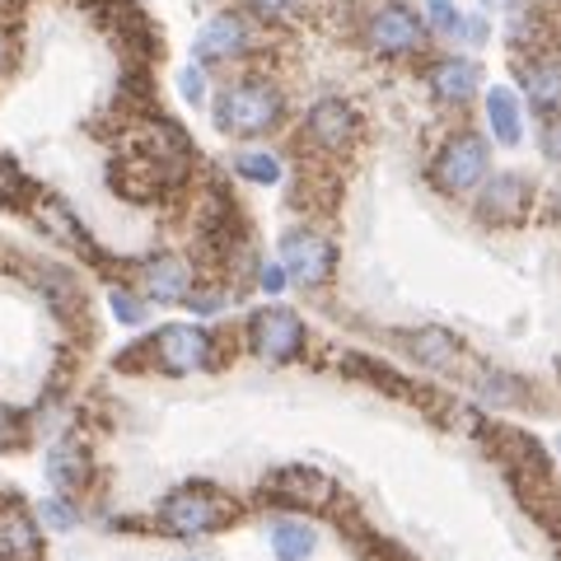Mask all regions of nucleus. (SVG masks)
I'll use <instances>...</instances> for the list:
<instances>
[{"mask_svg":"<svg viewBox=\"0 0 561 561\" xmlns=\"http://www.w3.org/2000/svg\"><path fill=\"white\" fill-rule=\"evenodd\" d=\"M538 150H542V160H548V164H561V117L542 122V131H538Z\"/></svg>","mask_w":561,"mask_h":561,"instance_id":"obj_27","label":"nucleus"},{"mask_svg":"<svg viewBox=\"0 0 561 561\" xmlns=\"http://www.w3.org/2000/svg\"><path fill=\"white\" fill-rule=\"evenodd\" d=\"M491 179V146L478 131H454L431 154V183L445 197H478Z\"/></svg>","mask_w":561,"mask_h":561,"instance_id":"obj_3","label":"nucleus"},{"mask_svg":"<svg viewBox=\"0 0 561 561\" xmlns=\"http://www.w3.org/2000/svg\"><path fill=\"white\" fill-rule=\"evenodd\" d=\"M486 10H505V14H515L519 10V0H482Z\"/></svg>","mask_w":561,"mask_h":561,"instance_id":"obj_33","label":"nucleus"},{"mask_svg":"<svg viewBox=\"0 0 561 561\" xmlns=\"http://www.w3.org/2000/svg\"><path fill=\"white\" fill-rule=\"evenodd\" d=\"M463 20L468 14L454 0H426V28L440 33V38H463Z\"/></svg>","mask_w":561,"mask_h":561,"instance_id":"obj_23","label":"nucleus"},{"mask_svg":"<svg viewBox=\"0 0 561 561\" xmlns=\"http://www.w3.org/2000/svg\"><path fill=\"white\" fill-rule=\"evenodd\" d=\"M183 99H187V103H202V99H206V76H202V66H187V70H183Z\"/></svg>","mask_w":561,"mask_h":561,"instance_id":"obj_31","label":"nucleus"},{"mask_svg":"<svg viewBox=\"0 0 561 561\" xmlns=\"http://www.w3.org/2000/svg\"><path fill=\"white\" fill-rule=\"evenodd\" d=\"M225 305H230V295L216 290V286H197V290L187 295V309H192V313H202V319H206V313H220Z\"/></svg>","mask_w":561,"mask_h":561,"instance_id":"obj_25","label":"nucleus"},{"mask_svg":"<svg viewBox=\"0 0 561 561\" xmlns=\"http://www.w3.org/2000/svg\"><path fill=\"white\" fill-rule=\"evenodd\" d=\"M286 117V99L267 76H239L216 94V127L225 136H267Z\"/></svg>","mask_w":561,"mask_h":561,"instance_id":"obj_2","label":"nucleus"},{"mask_svg":"<svg viewBox=\"0 0 561 561\" xmlns=\"http://www.w3.org/2000/svg\"><path fill=\"white\" fill-rule=\"evenodd\" d=\"M360 131V117L351 103L342 99H319L313 108L305 113V136H309V146H319L323 154H342L351 140H356Z\"/></svg>","mask_w":561,"mask_h":561,"instance_id":"obj_13","label":"nucleus"},{"mask_svg":"<svg viewBox=\"0 0 561 561\" xmlns=\"http://www.w3.org/2000/svg\"><path fill=\"white\" fill-rule=\"evenodd\" d=\"M360 38L375 57H412V51L426 47L431 28L412 5H402V0H379V5L365 14Z\"/></svg>","mask_w":561,"mask_h":561,"instance_id":"obj_7","label":"nucleus"},{"mask_svg":"<svg viewBox=\"0 0 561 561\" xmlns=\"http://www.w3.org/2000/svg\"><path fill=\"white\" fill-rule=\"evenodd\" d=\"M20 197H24V173L14 169L5 154H0V206H5V202H20Z\"/></svg>","mask_w":561,"mask_h":561,"instance_id":"obj_26","label":"nucleus"},{"mask_svg":"<svg viewBox=\"0 0 561 561\" xmlns=\"http://www.w3.org/2000/svg\"><path fill=\"white\" fill-rule=\"evenodd\" d=\"M234 173L243 183H257V187H276L280 183V160L272 150H257V146H249V150H239L234 154Z\"/></svg>","mask_w":561,"mask_h":561,"instance_id":"obj_21","label":"nucleus"},{"mask_svg":"<svg viewBox=\"0 0 561 561\" xmlns=\"http://www.w3.org/2000/svg\"><path fill=\"white\" fill-rule=\"evenodd\" d=\"M5 61H10V43H5V33H0V70H5Z\"/></svg>","mask_w":561,"mask_h":561,"instance_id":"obj_34","label":"nucleus"},{"mask_svg":"<svg viewBox=\"0 0 561 561\" xmlns=\"http://www.w3.org/2000/svg\"><path fill=\"white\" fill-rule=\"evenodd\" d=\"M243 337H249V351L257 360L267 365H290L305 356V319L286 305H262L257 313H249V328H243Z\"/></svg>","mask_w":561,"mask_h":561,"instance_id":"obj_6","label":"nucleus"},{"mask_svg":"<svg viewBox=\"0 0 561 561\" xmlns=\"http://www.w3.org/2000/svg\"><path fill=\"white\" fill-rule=\"evenodd\" d=\"M267 496L276 505H286V511H328V505L337 501V482H332L323 468L290 463L267 478Z\"/></svg>","mask_w":561,"mask_h":561,"instance_id":"obj_9","label":"nucleus"},{"mask_svg":"<svg viewBox=\"0 0 561 561\" xmlns=\"http://www.w3.org/2000/svg\"><path fill=\"white\" fill-rule=\"evenodd\" d=\"M33 515H38L43 529H51V534H70V529L80 524V505L70 501V496H57V491H51L47 501H38V511H33Z\"/></svg>","mask_w":561,"mask_h":561,"instance_id":"obj_22","label":"nucleus"},{"mask_svg":"<svg viewBox=\"0 0 561 561\" xmlns=\"http://www.w3.org/2000/svg\"><path fill=\"white\" fill-rule=\"evenodd\" d=\"M534 202V187L524 173H491V179L482 183L478 192V202H472V210H478V220L482 225H496V230H505V225H519L524 220V210H529Z\"/></svg>","mask_w":561,"mask_h":561,"instance_id":"obj_10","label":"nucleus"},{"mask_svg":"<svg viewBox=\"0 0 561 561\" xmlns=\"http://www.w3.org/2000/svg\"><path fill=\"white\" fill-rule=\"evenodd\" d=\"M286 267H280V262H262V267H257V286L262 290H267V295H280V290H286Z\"/></svg>","mask_w":561,"mask_h":561,"instance_id":"obj_30","label":"nucleus"},{"mask_svg":"<svg viewBox=\"0 0 561 561\" xmlns=\"http://www.w3.org/2000/svg\"><path fill=\"white\" fill-rule=\"evenodd\" d=\"M472 393H478L486 408H515V402L524 398V383L515 375H505V370H478L472 375Z\"/></svg>","mask_w":561,"mask_h":561,"instance_id":"obj_20","label":"nucleus"},{"mask_svg":"<svg viewBox=\"0 0 561 561\" xmlns=\"http://www.w3.org/2000/svg\"><path fill=\"white\" fill-rule=\"evenodd\" d=\"M557 454H561V435H557Z\"/></svg>","mask_w":561,"mask_h":561,"instance_id":"obj_36","label":"nucleus"},{"mask_svg":"<svg viewBox=\"0 0 561 561\" xmlns=\"http://www.w3.org/2000/svg\"><path fill=\"white\" fill-rule=\"evenodd\" d=\"M38 515H28L24 505L5 501L0 505V561H38L43 538H38Z\"/></svg>","mask_w":561,"mask_h":561,"instance_id":"obj_16","label":"nucleus"},{"mask_svg":"<svg viewBox=\"0 0 561 561\" xmlns=\"http://www.w3.org/2000/svg\"><path fill=\"white\" fill-rule=\"evenodd\" d=\"M463 38H468V43H478V47L491 38V24H486V14H468V20H463Z\"/></svg>","mask_w":561,"mask_h":561,"instance_id":"obj_32","label":"nucleus"},{"mask_svg":"<svg viewBox=\"0 0 561 561\" xmlns=\"http://www.w3.org/2000/svg\"><path fill=\"white\" fill-rule=\"evenodd\" d=\"M253 47H257V33L249 24V14L220 10L197 28V38H192V57H197L202 66H225V61L249 57Z\"/></svg>","mask_w":561,"mask_h":561,"instance_id":"obj_8","label":"nucleus"},{"mask_svg":"<svg viewBox=\"0 0 561 561\" xmlns=\"http://www.w3.org/2000/svg\"><path fill=\"white\" fill-rule=\"evenodd\" d=\"M426 84H431V94L440 103L463 108V103H472L478 90H482V66L472 57H440V61H431Z\"/></svg>","mask_w":561,"mask_h":561,"instance_id":"obj_15","label":"nucleus"},{"mask_svg":"<svg viewBox=\"0 0 561 561\" xmlns=\"http://www.w3.org/2000/svg\"><path fill=\"white\" fill-rule=\"evenodd\" d=\"M108 305H113V313H117V323H127V328H140V323H146V300H140L136 290H127V286H113Z\"/></svg>","mask_w":561,"mask_h":561,"instance_id":"obj_24","label":"nucleus"},{"mask_svg":"<svg viewBox=\"0 0 561 561\" xmlns=\"http://www.w3.org/2000/svg\"><path fill=\"white\" fill-rule=\"evenodd\" d=\"M173 561H202V557H173Z\"/></svg>","mask_w":561,"mask_h":561,"instance_id":"obj_35","label":"nucleus"},{"mask_svg":"<svg viewBox=\"0 0 561 561\" xmlns=\"http://www.w3.org/2000/svg\"><path fill=\"white\" fill-rule=\"evenodd\" d=\"M482 103H486V127L496 136V146L515 150L524 140V99L511 90V84H491Z\"/></svg>","mask_w":561,"mask_h":561,"instance_id":"obj_18","label":"nucleus"},{"mask_svg":"<svg viewBox=\"0 0 561 561\" xmlns=\"http://www.w3.org/2000/svg\"><path fill=\"white\" fill-rule=\"evenodd\" d=\"M140 351L164 375H202L216 365V337L197 323H164L154 337L140 342Z\"/></svg>","mask_w":561,"mask_h":561,"instance_id":"obj_4","label":"nucleus"},{"mask_svg":"<svg viewBox=\"0 0 561 561\" xmlns=\"http://www.w3.org/2000/svg\"><path fill=\"white\" fill-rule=\"evenodd\" d=\"M43 468H47L51 491H57V496H70V501H76L94 478V459H90V449H84L80 435H57L43 454Z\"/></svg>","mask_w":561,"mask_h":561,"instance_id":"obj_11","label":"nucleus"},{"mask_svg":"<svg viewBox=\"0 0 561 561\" xmlns=\"http://www.w3.org/2000/svg\"><path fill=\"white\" fill-rule=\"evenodd\" d=\"M24 440V421H20V412H10L5 402H0V449H14Z\"/></svg>","mask_w":561,"mask_h":561,"instance_id":"obj_28","label":"nucleus"},{"mask_svg":"<svg viewBox=\"0 0 561 561\" xmlns=\"http://www.w3.org/2000/svg\"><path fill=\"white\" fill-rule=\"evenodd\" d=\"M197 290L192 262L179 253H154L140 262V295L154 305H187V295Z\"/></svg>","mask_w":561,"mask_h":561,"instance_id":"obj_12","label":"nucleus"},{"mask_svg":"<svg viewBox=\"0 0 561 561\" xmlns=\"http://www.w3.org/2000/svg\"><path fill=\"white\" fill-rule=\"evenodd\" d=\"M276 262L286 267V276L300 290H319L337 272V243H332L323 230H309V225H295V230L280 234L276 243Z\"/></svg>","mask_w":561,"mask_h":561,"instance_id":"obj_5","label":"nucleus"},{"mask_svg":"<svg viewBox=\"0 0 561 561\" xmlns=\"http://www.w3.org/2000/svg\"><path fill=\"white\" fill-rule=\"evenodd\" d=\"M519 94H524V103H529L542 122L561 117V57H552V51H538V57L524 61L519 66Z\"/></svg>","mask_w":561,"mask_h":561,"instance_id":"obj_14","label":"nucleus"},{"mask_svg":"<svg viewBox=\"0 0 561 561\" xmlns=\"http://www.w3.org/2000/svg\"><path fill=\"white\" fill-rule=\"evenodd\" d=\"M253 14H262V20H286V14H295V5L300 0H243Z\"/></svg>","mask_w":561,"mask_h":561,"instance_id":"obj_29","label":"nucleus"},{"mask_svg":"<svg viewBox=\"0 0 561 561\" xmlns=\"http://www.w3.org/2000/svg\"><path fill=\"white\" fill-rule=\"evenodd\" d=\"M402 346H408V356L416 365H426V370H454V365L463 360V342L454 337L449 328H416L402 337Z\"/></svg>","mask_w":561,"mask_h":561,"instance_id":"obj_17","label":"nucleus"},{"mask_svg":"<svg viewBox=\"0 0 561 561\" xmlns=\"http://www.w3.org/2000/svg\"><path fill=\"white\" fill-rule=\"evenodd\" d=\"M234 519H239L234 496H230V491H220V486H210V482L173 486L169 496L160 501V511H154L160 534L183 538V542H197V538H210V534L230 529Z\"/></svg>","mask_w":561,"mask_h":561,"instance_id":"obj_1","label":"nucleus"},{"mask_svg":"<svg viewBox=\"0 0 561 561\" xmlns=\"http://www.w3.org/2000/svg\"><path fill=\"white\" fill-rule=\"evenodd\" d=\"M267 548L276 561H309L319 552V529L309 519H295V515H280L267 524Z\"/></svg>","mask_w":561,"mask_h":561,"instance_id":"obj_19","label":"nucleus"}]
</instances>
